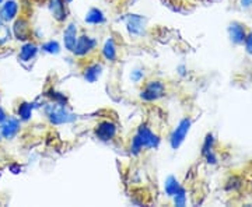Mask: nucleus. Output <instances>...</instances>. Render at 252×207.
Listing matches in <instances>:
<instances>
[{
    "mask_svg": "<svg viewBox=\"0 0 252 207\" xmlns=\"http://www.w3.org/2000/svg\"><path fill=\"white\" fill-rule=\"evenodd\" d=\"M125 23L126 31L127 34L133 38H143L147 32V18L142 14L136 13H129L122 18Z\"/></svg>",
    "mask_w": 252,
    "mask_h": 207,
    "instance_id": "20e7f679",
    "label": "nucleus"
},
{
    "mask_svg": "<svg viewBox=\"0 0 252 207\" xmlns=\"http://www.w3.org/2000/svg\"><path fill=\"white\" fill-rule=\"evenodd\" d=\"M11 34L13 38H16L20 42H26L32 39L34 36V31L31 27V23L26 16H18L14 21H13V27H11Z\"/></svg>",
    "mask_w": 252,
    "mask_h": 207,
    "instance_id": "423d86ee",
    "label": "nucleus"
},
{
    "mask_svg": "<svg viewBox=\"0 0 252 207\" xmlns=\"http://www.w3.org/2000/svg\"><path fill=\"white\" fill-rule=\"evenodd\" d=\"M39 48H41V51L44 54L48 55H59L62 52V46H61V44L56 39H49V41L44 42Z\"/></svg>",
    "mask_w": 252,
    "mask_h": 207,
    "instance_id": "aec40b11",
    "label": "nucleus"
},
{
    "mask_svg": "<svg viewBox=\"0 0 252 207\" xmlns=\"http://www.w3.org/2000/svg\"><path fill=\"white\" fill-rule=\"evenodd\" d=\"M181 188H182V185H181L180 180L177 179L174 175L167 177L165 180H164V192H165V195H167L168 198H172Z\"/></svg>",
    "mask_w": 252,
    "mask_h": 207,
    "instance_id": "6ab92c4d",
    "label": "nucleus"
},
{
    "mask_svg": "<svg viewBox=\"0 0 252 207\" xmlns=\"http://www.w3.org/2000/svg\"><path fill=\"white\" fill-rule=\"evenodd\" d=\"M190 125H192V120L189 118H184V119H181L180 123L172 130L171 136H170V146H171L172 150H178L182 143L185 142Z\"/></svg>",
    "mask_w": 252,
    "mask_h": 207,
    "instance_id": "6e6552de",
    "label": "nucleus"
},
{
    "mask_svg": "<svg viewBox=\"0 0 252 207\" xmlns=\"http://www.w3.org/2000/svg\"><path fill=\"white\" fill-rule=\"evenodd\" d=\"M213 143H215L213 135H207L206 140H205V144H203V151H202V153H203V155L213 150Z\"/></svg>",
    "mask_w": 252,
    "mask_h": 207,
    "instance_id": "393cba45",
    "label": "nucleus"
},
{
    "mask_svg": "<svg viewBox=\"0 0 252 207\" xmlns=\"http://www.w3.org/2000/svg\"><path fill=\"white\" fill-rule=\"evenodd\" d=\"M20 3L17 0H4L0 4V21L4 24L13 23L18 17Z\"/></svg>",
    "mask_w": 252,
    "mask_h": 207,
    "instance_id": "9d476101",
    "label": "nucleus"
},
{
    "mask_svg": "<svg viewBox=\"0 0 252 207\" xmlns=\"http://www.w3.org/2000/svg\"><path fill=\"white\" fill-rule=\"evenodd\" d=\"M39 51H41V48H39V45L36 44L35 41H32V39L26 41V42H23V45L20 46L18 60L21 63H30V62H32L35 59Z\"/></svg>",
    "mask_w": 252,
    "mask_h": 207,
    "instance_id": "f8f14e48",
    "label": "nucleus"
},
{
    "mask_svg": "<svg viewBox=\"0 0 252 207\" xmlns=\"http://www.w3.org/2000/svg\"><path fill=\"white\" fill-rule=\"evenodd\" d=\"M241 6L244 9H248V7H252V0H240Z\"/></svg>",
    "mask_w": 252,
    "mask_h": 207,
    "instance_id": "cd10ccee",
    "label": "nucleus"
},
{
    "mask_svg": "<svg viewBox=\"0 0 252 207\" xmlns=\"http://www.w3.org/2000/svg\"><path fill=\"white\" fill-rule=\"evenodd\" d=\"M45 94L46 97L49 98V101L56 102V104H61V105H67V97L63 92H61V91H56L55 89H49Z\"/></svg>",
    "mask_w": 252,
    "mask_h": 207,
    "instance_id": "412c9836",
    "label": "nucleus"
},
{
    "mask_svg": "<svg viewBox=\"0 0 252 207\" xmlns=\"http://www.w3.org/2000/svg\"><path fill=\"white\" fill-rule=\"evenodd\" d=\"M34 102L30 101H21L17 107V115L16 117L21 120V122H30L32 119V114H34Z\"/></svg>",
    "mask_w": 252,
    "mask_h": 207,
    "instance_id": "a211bd4d",
    "label": "nucleus"
},
{
    "mask_svg": "<svg viewBox=\"0 0 252 207\" xmlns=\"http://www.w3.org/2000/svg\"><path fill=\"white\" fill-rule=\"evenodd\" d=\"M172 202H174V205L178 207H184L187 205V190L185 188L182 186L174 196H172Z\"/></svg>",
    "mask_w": 252,
    "mask_h": 207,
    "instance_id": "5701e85b",
    "label": "nucleus"
},
{
    "mask_svg": "<svg viewBox=\"0 0 252 207\" xmlns=\"http://www.w3.org/2000/svg\"><path fill=\"white\" fill-rule=\"evenodd\" d=\"M13 38V34H11V30L7 27V24H1L0 26V48L4 45H7L10 41Z\"/></svg>",
    "mask_w": 252,
    "mask_h": 207,
    "instance_id": "4be33fe9",
    "label": "nucleus"
},
{
    "mask_svg": "<svg viewBox=\"0 0 252 207\" xmlns=\"http://www.w3.org/2000/svg\"><path fill=\"white\" fill-rule=\"evenodd\" d=\"M102 72H104V66L99 62H90L84 66L83 69V79L90 83V84H94L101 79L102 76Z\"/></svg>",
    "mask_w": 252,
    "mask_h": 207,
    "instance_id": "4468645a",
    "label": "nucleus"
},
{
    "mask_svg": "<svg viewBox=\"0 0 252 207\" xmlns=\"http://www.w3.org/2000/svg\"><path fill=\"white\" fill-rule=\"evenodd\" d=\"M177 72H178L180 76H185V74H187V67H185L184 64H181V66L177 67Z\"/></svg>",
    "mask_w": 252,
    "mask_h": 207,
    "instance_id": "c85d7f7f",
    "label": "nucleus"
},
{
    "mask_svg": "<svg viewBox=\"0 0 252 207\" xmlns=\"http://www.w3.org/2000/svg\"><path fill=\"white\" fill-rule=\"evenodd\" d=\"M7 118V114H6V111H4V108H1L0 107V125H1V122Z\"/></svg>",
    "mask_w": 252,
    "mask_h": 207,
    "instance_id": "c756f323",
    "label": "nucleus"
},
{
    "mask_svg": "<svg viewBox=\"0 0 252 207\" xmlns=\"http://www.w3.org/2000/svg\"><path fill=\"white\" fill-rule=\"evenodd\" d=\"M161 143L160 136L152 130V127L147 123H142L140 126L136 129L135 135L132 136L130 146H129V153L132 155H140L143 151L149 150H156Z\"/></svg>",
    "mask_w": 252,
    "mask_h": 207,
    "instance_id": "f257e3e1",
    "label": "nucleus"
},
{
    "mask_svg": "<svg viewBox=\"0 0 252 207\" xmlns=\"http://www.w3.org/2000/svg\"><path fill=\"white\" fill-rule=\"evenodd\" d=\"M10 171L13 172V174H20V172H21V165H18V164H13V165L10 167Z\"/></svg>",
    "mask_w": 252,
    "mask_h": 207,
    "instance_id": "bb28decb",
    "label": "nucleus"
},
{
    "mask_svg": "<svg viewBox=\"0 0 252 207\" xmlns=\"http://www.w3.org/2000/svg\"><path fill=\"white\" fill-rule=\"evenodd\" d=\"M21 120L17 117H9L0 125V139L1 140H13L16 139L21 130Z\"/></svg>",
    "mask_w": 252,
    "mask_h": 207,
    "instance_id": "1a4fd4ad",
    "label": "nucleus"
},
{
    "mask_svg": "<svg viewBox=\"0 0 252 207\" xmlns=\"http://www.w3.org/2000/svg\"><path fill=\"white\" fill-rule=\"evenodd\" d=\"M98 46V39L95 36H91L89 34H81L79 35V39L76 42L74 51L72 54L77 58H87L91 55Z\"/></svg>",
    "mask_w": 252,
    "mask_h": 207,
    "instance_id": "0eeeda50",
    "label": "nucleus"
},
{
    "mask_svg": "<svg viewBox=\"0 0 252 207\" xmlns=\"http://www.w3.org/2000/svg\"><path fill=\"white\" fill-rule=\"evenodd\" d=\"M67 1V4H70V3H73V0H66Z\"/></svg>",
    "mask_w": 252,
    "mask_h": 207,
    "instance_id": "7c9ffc66",
    "label": "nucleus"
},
{
    "mask_svg": "<svg viewBox=\"0 0 252 207\" xmlns=\"http://www.w3.org/2000/svg\"><path fill=\"white\" fill-rule=\"evenodd\" d=\"M36 1H39V0H36Z\"/></svg>",
    "mask_w": 252,
    "mask_h": 207,
    "instance_id": "72a5a7b5",
    "label": "nucleus"
},
{
    "mask_svg": "<svg viewBox=\"0 0 252 207\" xmlns=\"http://www.w3.org/2000/svg\"><path fill=\"white\" fill-rule=\"evenodd\" d=\"M129 77H130L132 83H135V84H140V83L144 80V77H146V76H144L143 69H140V67H136V69H133V70H130Z\"/></svg>",
    "mask_w": 252,
    "mask_h": 207,
    "instance_id": "b1692460",
    "label": "nucleus"
},
{
    "mask_svg": "<svg viewBox=\"0 0 252 207\" xmlns=\"http://www.w3.org/2000/svg\"><path fill=\"white\" fill-rule=\"evenodd\" d=\"M167 92L165 83L158 79L154 80H147L143 84L142 90L139 92V98L144 102H156L158 99H161Z\"/></svg>",
    "mask_w": 252,
    "mask_h": 207,
    "instance_id": "7ed1b4c3",
    "label": "nucleus"
},
{
    "mask_svg": "<svg viewBox=\"0 0 252 207\" xmlns=\"http://www.w3.org/2000/svg\"><path fill=\"white\" fill-rule=\"evenodd\" d=\"M244 45H245V51L250 55H252V32L251 34H247V38L244 41Z\"/></svg>",
    "mask_w": 252,
    "mask_h": 207,
    "instance_id": "a878e982",
    "label": "nucleus"
},
{
    "mask_svg": "<svg viewBox=\"0 0 252 207\" xmlns=\"http://www.w3.org/2000/svg\"><path fill=\"white\" fill-rule=\"evenodd\" d=\"M3 1H4V0H0V4H1V3H3Z\"/></svg>",
    "mask_w": 252,
    "mask_h": 207,
    "instance_id": "2f4dec72",
    "label": "nucleus"
},
{
    "mask_svg": "<svg viewBox=\"0 0 252 207\" xmlns=\"http://www.w3.org/2000/svg\"><path fill=\"white\" fill-rule=\"evenodd\" d=\"M84 23L89 24V26H102L107 23V16L105 13L98 7H91L89 11L86 13V17H84Z\"/></svg>",
    "mask_w": 252,
    "mask_h": 207,
    "instance_id": "f3484780",
    "label": "nucleus"
},
{
    "mask_svg": "<svg viewBox=\"0 0 252 207\" xmlns=\"http://www.w3.org/2000/svg\"><path fill=\"white\" fill-rule=\"evenodd\" d=\"M228 36L230 39L234 42L235 45H241L244 44L245 38H247V31H245V27H244L241 23H231L228 26Z\"/></svg>",
    "mask_w": 252,
    "mask_h": 207,
    "instance_id": "dca6fc26",
    "label": "nucleus"
},
{
    "mask_svg": "<svg viewBox=\"0 0 252 207\" xmlns=\"http://www.w3.org/2000/svg\"><path fill=\"white\" fill-rule=\"evenodd\" d=\"M77 39H79V27L76 23L70 21L66 24V27L63 30V46H64V49L72 54L74 51Z\"/></svg>",
    "mask_w": 252,
    "mask_h": 207,
    "instance_id": "ddd939ff",
    "label": "nucleus"
},
{
    "mask_svg": "<svg viewBox=\"0 0 252 207\" xmlns=\"http://www.w3.org/2000/svg\"><path fill=\"white\" fill-rule=\"evenodd\" d=\"M94 136L98 142L109 143V142L115 140V137L118 136V125L111 119L99 120L94 126Z\"/></svg>",
    "mask_w": 252,
    "mask_h": 207,
    "instance_id": "39448f33",
    "label": "nucleus"
},
{
    "mask_svg": "<svg viewBox=\"0 0 252 207\" xmlns=\"http://www.w3.org/2000/svg\"><path fill=\"white\" fill-rule=\"evenodd\" d=\"M118 54L119 52H118L117 41L114 39V36H108L101 46V56L109 63H115L118 60Z\"/></svg>",
    "mask_w": 252,
    "mask_h": 207,
    "instance_id": "2eb2a0df",
    "label": "nucleus"
},
{
    "mask_svg": "<svg viewBox=\"0 0 252 207\" xmlns=\"http://www.w3.org/2000/svg\"><path fill=\"white\" fill-rule=\"evenodd\" d=\"M48 10L56 23L63 24L67 20V1L66 0H46Z\"/></svg>",
    "mask_w": 252,
    "mask_h": 207,
    "instance_id": "9b49d317",
    "label": "nucleus"
},
{
    "mask_svg": "<svg viewBox=\"0 0 252 207\" xmlns=\"http://www.w3.org/2000/svg\"><path fill=\"white\" fill-rule=\"evenodd\" d=\"M44 114L46 119L49 120L51 125L55 126H61V125H69L73 123L74 120H77V115L73 114L70 109L67 108V105H61L49 101L44 107Z\"/></svg>",
    "mask_w": 252,
    "mask_h": 207,
    "instance_id": "f03ea898",
    "label": "nucleus"
},
{
    "mask_svg": "<svg viewBox=\"0 0 252 207\" xmlns=\"http://www.w3.org/2000/svg\"><path fill=\"white\" fill-rule=\"evenodd\" d=\"M1 24H3V23H1V21H0V26H1Z\"/></svg>",
    "mask_w": 252,
    "mask_h": 207,
    "instance_id": "473e14b6",
    "label": "nucleus"
}]
</instances>
